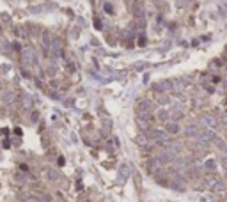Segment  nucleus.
<instances>
[{
    "label": "nucleus",
    "mask_w": 227,
    "mask_h": 202,
    "mask_svg": "<svg viewBox=\"0 0 227 202\" xmlns=\"http://www.w3.org/2000/svg\"><path fill=\"white\" fill-rule=\"evenodd\" d=\"M179 130H181V128H179L177 122H167V124H165V131L169 133V135H177Z\"/></svg>",
    "instance_id": "1"
},
{
    "label": "nucleus",
    "mask_w": 227,
    "mask_h": 202,
    "mask_svg": "<svg viewBox=\"0 0 227 202\" xmlns=\"http://www.w3.org/2000/svg\"><path fill=\"white\" fill-rule=\"evenodd\" d=\"M94 25H96V28H101V23H100V20H94Z\"/></svg>",
    "instance_id": "9"
},
{
    "label": "nucleus",
    "mask_w": 227,
    "mask_h": 202,
    "mask_svg": "<svg viewBox=\"0 0 227 202\" xmlns=\"http://www.w3.org/2000/svg\"><path fill=\"white\" fill-rule=\"evenodd\" d=\"M156 117H158V121H167L169 119V114H167V110H160L156 114Z\"/></svg>",
    "instance_id": "2"
},
{
    "label": "nucleus",
    "mask_w": 227,
    "mask_h": 202,
    "mask_svg": "<svg viewBox=\"0 0 227 202\" xmlns=\"http://www.w3.org/2000/svg\"><path fill=\"white\" fill-rule=\"evenodd\" d=\"M0 32H2V25H0Z\"/></svg>",
    "instance_id": "11"
},
{
    "label": "nucleus",
    "mask_w": 227,
    "mask_h": 202,
    "mask_svg": "<svg viewBox=\"0 0 227 202\" xmlns=\"http://www.w3.org/2000/svg\"><path fill=\"white\" fill-rule=\"evenodd\" d=\"M48 175H50L52 179H57V172H55V170H50V172H48Z\"/></svg>",
    "instance_id": "6"
},
{
    "label": "nucleus",
    "mask_w": 227,
    "mask_h": 202,
    "mask_svg": "<svg viewBox=\"0 0 227 202\" xmlns=\"http://www.w3.org/2000/svg\"><path fill=\"white\" fill-rule=\"evenodd\" d=\"M37 117H39V114H37V112H34V114H32V121H37Z\"/></svg>",
    "instance_id": "10"
},
{
    "label": "nucleus",
    "mask_w": 227,
    "mask_h": 202,
    "mask_svg": "<svg viewBox=\"0 0 227 202\" xmlns=\"http://www.w3.org/2000/svg\"><path fill=\"white\" fill-rule=\"evenodd\" d=\"M202 122H204V124H208L210 128H213V126H215V119H213V117H210V115H208V117H202Z\"/></svg>",
    "instance_id": "3"
},
{
    "label": "nucleus",
    "mask_w": 227,
    "mask_h": 202,
    "mask_svg": "<svg viewBox=\"0 0 227 202\" xmlns=\"http://www.w3.org/2000/svg\"><path fill=\"white\" fill-rule=\"evenodd\" d=\"M105 11L112 12V6H110V4H105Z\"/></svg>",
    "instance_id": "8"
},
{
    "label": "nucleus",
    "mask_w": 227,
    "mask_h": 202,
    "mask_svg": "<svg viewBox=\"0 0 227 202\" xmlns=\"http://www.w3.org/2000/svg\"><path fill=\"white\" fill-rule=\"evenodd\" d=\"M139 44H140V46H144V44H146V37H144V36H140V37H139Z\"/></svg>",
    "instance_id": "7"
},
{
    "label": "nucleus",
    "mask_w": 227,
    "mask_h": 202,
    "mask_svg": "<svg viewBox=\"0 0 227 202\" xmlns=\"http://www.w3.org/2000/svg\"><path fill=\"white\" fill-rule=\"evenodd\" d=\"M206 167H208V170H215V161L213 160H208L206 161Z\"/></svg>",
    "instance_id": "4"
},
{
    "label": "nucleus",
    "mask_w": 227,
    "mask_h": 202,
    "mask_svg": "<svg viewBox=\"0 0 227 202\" xmlns=\"http://www.w3.org/2000/svg\"><path fill=\"white\" fill-rule=\"evenodd\" d=\"M137 142H139L140 145H144V144H146V137H144V135H140V137L137 138Z\"/></svg>",
    "instance_id": "5"
}]
</instances>
